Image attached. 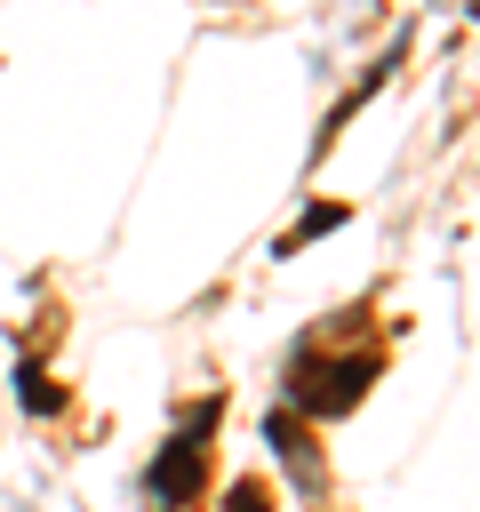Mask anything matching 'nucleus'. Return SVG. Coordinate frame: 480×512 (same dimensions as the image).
Returning a JSON list of instances; mask_svg holds the SVG:
<instances>
[{
  "label": "nucleus",
  "instance_id": "obj_1",
  "mask_svg": "<svg viewBox=\"0 0 480 512\" xmlns=\"http://www.w3.org/2000/svg\"><path fill=\"white\" fill-rule=\"evenodd\" d=\"M360 312H328V328H312L296 352H288V416H352L368 400V384L384 376V352L376 344H344Z\"/></svg>",
  "mask_w": 480,
  "mask_h": 512
},
{
  "label": "nucleus",
  "instance_id": "obj_2",
  "mask_svg": "<svg viewBox=\"0 0 480 512\" xmlns=\"http://www.w3.org/2000/svg\"><path fill=\"white\" fill-rule=\"evenodd\" d=\"M216 424H224V392H208V400H192V408L176 416V432L160 440V456H152V472H144L152 512H200V496H208V440H216Z\"/></svg>",
  "mask_w": 480,
  "mask_h": 512
},
{
  "label": "nucleus",
  "instance_id": "obj_3",
  "mask_svg": "<svg viewBox=\"0 0 480 512\" xmlns=\"http://www.w3.org/2000/svg\"><path fill=\"white\" fill-rule=\"evenodd\" d=\"M264 440L280 448V464H296V480H304V488H320V448H312V432H304V416H288V408H272V416H264Z\"/></svg>",
  "mask_w": 480,
  "mask_h": 512
},
{
  "label": "nucleus",
  "instance_id": "obj_4",
  "mask_svg": "<svg viewBox=\"0 0 480 512\" xmlns=\"http://www.w3.org/2000/svg\"><path fill=\"white\" fill-rule=\"evenodd\" d=\"M344 216H352V208H344V200H328V208H312V216H304V224H296V232H280V256H296V248H304V240H320V232H336V224H344Z\"/></svg>",
  "mask_w": 480,
  "mask_h": 512
},
{
  "label": "nucleus",
  "instance_id": "obj_5",
  "mask_svg": "<svg viewBox=\"0 0 480 512\" xmlns=\"http://www.w3.org/2000/svg\"><path fill=\"white\" fill-rule=\"evenodd\" d=\"M16 392H24V408H32V416H56V408H64V384H56V376H40V368H24V376H16Z\"/></svg>",
  "mask_w": 480,
  "mask_h": 512
},
{
  "label": "nucleus",
  "instance_id": "obj_6",
  "mask_svg": "<svg viewBox=\"0 0 480 512\" xmlns=\"http://www.w3.org/2000/svg\"><path fill=\"white\" fill-rule=\"evenodd\" d=\"M224 512H272V488L264 480H232L224 488Z\"/></svg>",
  "mask_w": 480,
  "mask_h": 512
}]
</instances>
